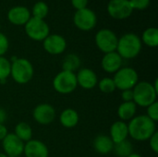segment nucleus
I'll list each match as a JSON object with an SVG mask.
<instances>
[{"instance_id":"2eb2a0df","label":"nucleus","mask_w":158,"mask_h":157,"mask_svg":"<svg viewBox=\"0 0 158 157\" xmlns=\"http://www.w3.org/2000/svg\"><path fill=\"white\" fill-rule=\"evenodd\" d=\"M76 78H77L78 85H80L81 88L86 90L94 88L98 83V80L95 72L87 68H83L80 69L76 75Z\"/></svg>"},{"instance_id":"20e7f679","label":"nucleus","mask_w":158,"mask_h":157,"mask_svg":"<svg viewBox=\"0 0 158 157\" xmlns=\"http://www.w3.org/2000/svg\"><path fill=\"white\" fill-rule=\"evenodd\" d=\"M32 64L26 58H17L11 64L10 75L19 84L28 83L33 77Z\"/></svg>"},{"instance_id":"f8f14e48","label":"nucleus","mask_w":158,"mask_h":157,"mask_svg":"<svg viewBox=\"0 0 158 157\" xmlns=\"http://www.w3.org/2000/svg\"><path fill=\"white\" fill-rule=\"evenodd\" d=\"M44 49L50 55H60L67 47V42L59 34H49L44 41Z\"/></svg>"},{"instance_id":"7c9ffc66","label":"nucleus","mask_w":158,"mask_h":157,"mask_svg":"<svg viewBox=\"0 0 158 157\" xmlns=\"http://www.w3.org/2000/svg\"><path fill=\"white\" fill-rule=\"evenodd\" d=\"M8 46H9V43L7 37L4 33L0 32V56H3L7 52Z\"/></svg>"},{"instance_id":"ea45409f","label":"nucleus","mask_w":158,"mask_h":157,"mask_svg":"<svg viewBox=\"0 0 158 157\" xmlns=\"http://www.w3.org/2000/svg\"><path fill=\"white\" fill-rule=\"evenodd\" d=\"M0 28H1V26H0Z\"/></svg>"},{"instance_id":"dca6fc26","label":"nucleus","mask_w":158,"mask_h":157,"mask_svg":"<svg viewBox=\"0 0 158 157\" xmlns=\"http://www.w3.org/2000/svg\"><path fill=\"white\" fill-rule=\"evenodd\" d=\"M7 19L14 25H25L31 19V12L25 6H14L7 12Z\"/></svg>"},{"instance_id":"9b49d317","label":"nucleus","mask_w":158,"mask_h":157,"mask_svg":"<svg viewBox=\"0 0 158 157\" xmlns=\"http://www.w3.org/2000/svg\"><path fill=\"white\" fill-rule=\"evenodd\" d=\"M25 143L19 140L14 133H8L2 141V146L5 155L7 157L20 156L24 151Z\"/></svg>"},{"instance_id":"f3484780","label":"nucleus","mask_w":158,"mask_h":157,"mask_svg":"<svg viewBox=\"0 0 158 157\" xmlns=\"http://www.w3.org/2000/svg\"><path fill=\"white\" fill-rule=\"evenodd\" d=\"M103 69L107 73H116L122 65L121 56L115 51L111 53L105 54L102 62H101Z\"/></svg>"},{"instance_id":"f257e3e1","label":"nucleus","mask_w":158,"mask_h":157,"mask_svg":"<svg viewBox=\"0 0 158 157\" xmlns=\"http://www.w3.org/2000/svg\"><path fill=\"white\" fill-rule=\"evenodd\" d=\"M129 135L135 141L143 142L149 140L156 131V122L146 115L134 117L131 119L129 125Z\"/></svg>"},{"instance_id":"1a4fd4ad","label":"nucleus","mask_w":158,"mask_h":157,"mask_svg":"<svg viewBox=\"0 0 158 157\" xmlns=\"http://www.w3.org/2000/svg\"><path fill=\"white\" fill-rule=\"evenodd\" d=\"M96 15L90 8H82L77 10L73 17V22L75 26L81 31H91L96 25Z\"/></svg>"},{"instance_id":"0eeeda50","label":"nucleus","mask_w":158,"mask_h":157,"mask_svg":"<svg viewBox=\"0 0 158 157\" xmlns=\"http://www.w3.org/2000/svg\"><path fill=\"white\" fill-rule=\"evenodd\" d=\"M26 34L34 41H44L49 35V26L44 20L31 17L25 24Z\"/></svg>"},{"instance_id":"58836bf2","label":"nucleus","mask_w":158,"mask_h":157,"mask_svg":"<svg viewBox=\"0 0 158 157\" xmlns=\"http://www.w3.org/2000/svg\"><path fill=\"white\" fill-rule=\"evenodd\" d=\"M17 157H21V156H17Z\"/></svg>"},{"instance_id":"e433bc0d","label":"nucleus","mask_w":158,"mask_h":157,"mask_svg":"<svg viewBox=\"0 0 158 157\" xmlns=\"http://www.w3.org/2000/svg\"><path fill=\"white\" fill-rule=\"evenodd\" d=\"M128 157H142V155H140L139 154H134V153H132L131 155H130Z\"/></svg>"},{"instance_id":"f704fd0d","label":"nucleus","mask_w":158,"mask_h":157,"mask_svg":"<svg viewBox=\"0 0 158 157\" xmlns=\"http://www.w3.org/2000/svg\"><path fill=\"white\" fill-rule=\"evenodd\" d=\"M7 134L8 132H7V129L6 128V126L4 124H0V141H3Z\"/></svg>"},{"instance_id":"423d86ee","label":"nucleus","mask_w":158,"mask_h":157,"mask_svg":"<svg viewBox=\"0 0 158 157\" xmlns=\"http://www.w3.org/2000/svg\"><path fill=\"white\" fill-rule=\"evenodd\" d=\"M78 86L76 74L74 72L62 70L53 81L54 89L61 94H69L76 90Z\"/></svg>"},{"instance_id":"9d476101","label":"nucleus","mask_w":158,"mask_h":157,"mask_svg":"<svg viewBox=\"0 0 158 157\" xmlns=\"http://www.w3.org/2000/svg\"><path fill=\"white\" fill-rule=\"evenodd\" d=\"M108 14L116 19H124L129 18L133 8L130 4V0H110L107 5Z\"/></svg>"},{"instance_id":"72a5a7b5","label":"nucleus","mask_w":158,"mask_h":157,"mask_svg":"<svg viewBox=\"0 0 158 157\" xmlns=\"http://www.w3.org/2000/svg\"><path fill=\"white\" fill-rule=\"evenodd\" d=\"M121 96H122V99L124 102H131V101H133V91L132 90L122 91Z\"/></svg>"},{"instance_id":"4468645a","label":"nucleus","mask_w":158,"mask_h":157,"mask_svg":"<svg viewBox=\"0 0 158 157\" xmlns=\"http://www.w3.org/2000/svg\"><path fill=\"white\" fill-rule=\"evenodd\" d=\"M26 157H48L49 152L47 146L41 141L30 140L24 145V151Z\"/></svg>"},{"instance_id":"a211bd4d","label":"nucleus","mask_w":158,"mask_h":157,"mask_svg":"<svg viewBox=\"0 0 158 157\" xmlns=\"http://www.w3.org/2000/svg\"><path fill=\"white\" fill-rule=\"evenodd\" d=\"M129 136V130H128V124H126L124 121H116L112 124L110 128V138L114 144L121 143L125 140H127Z\"/></svg>"},{"instance_id":"473e14b6","label":"nucleus","mask_w":158,"mask_h":157,"mask_svg":"<svg viewBox=\"0 0 158 157\" xmlns=\"http://www.w3.org/2000/svg\"><path fill=\"white\" fill-rule=\"evenodd\" d=\"M71 4L77 10H80L86 7L88 0H71Z\"/></svg>"},{"instance_id":"c756f323","label":"nucleus","mask_w":158,"mask_h":157,"mask_svg":"<svg viewBox=\"0 0 158 157\" xmlns=\"http://www.w3.org/2000/svg\"><path fill=\"white\" fill-rule=\"evenodd\" d=\"M130 4L133 9H145L149 4L150 0H130Z\"/></svg>"},{"instance_id":"7ed1b4c3","label":"nucleus","mask_w":158,"mask_h":157,"mask_svg":"<svg viewBox=\"0 0 158 157\" xmlns=\"http://www.w3.org/2000/svg\"><path fill=\"white\" fill-rule=\"evenodd\" d=\"M133 91V102L136 105L142 107H147L153 103L156 102L158 92L155 89L154 85L148 81L138 82Z\"/></svg>"},{"instance_id":"4be33fe9","label":"nucleus","mask_w":158,"mask_h":157,"mask_svg":"<svg viewBox=\"0 0 158 157\" xmlns=\"http://www.w3.org/2000/svg\"><path fill=\"white\" fill-rule=\"evenodd\" d=\"M14 134L19 140H21L23 143H25V142L27 143L30 140H31V137H32V130H31V126L28 123L20 122V123H19V124L16 125Z\"/></svg>"},{"instance_id":"ddd939ff","label":"nucleus","mask_w":158,"mask_h":157,"mask_svg":"<svg viewBox=\"0 0 158 157\" xmlns=\"http://www.w3.org/2000/svg\"><path fill=\"white\" fill-rule=\"evenodd\" d=\"M32 116L37 123L47 125L54 121L56 118V110L49 104H40L33 109Z\"/></svg>"},{"instance_id":"bb28decb","label":"nucleus","mask_w":158,"mask_h":157,"mask_svg":"<svg viewBox=\"0 0 158 157\" xmlns=\"http://www.w3.org/2000/svg\"><path fill=\"white\" fill-rule=\"evenodd\" d=\"M11 63L4 56H0V81H5L10 76Z\"/></svg>"},{"instance_id":"a878e982","label":"nucleus","mask_w":158,"mask_h":157,"mask_svg":"<svg viewBox=\"0 0 158 157\" xmlns=\"http://www.w3.org/2000/svg\"><path fill=\"white\" fill-rule=\"evenodd\" d=\"M48 14V6L43 1L37 2L32 7V17L40 19H44Z\"/></svg>"},{"instance_id":"2f4dec72","label":"nucleus","mask_w":158,"mask_h":157,"mask_svg":"<svg viewBox=\"0 0 158 157\" xmlns=\"http://www.w3.org/2000/svg\"><path fill=\"white\" fill-rule=\"evenodd\" d=\"M149 141H150V147H151V149L154 151V153H156V154H157L158 153V132L157 131H156L154 134H153V136L149 139Z\"/></svg>"},{"instance_id":"c9c22d12","label":"nucleus","mask_w":158,"mask_h":157,"mask_svg":"<svg viewBox=\"0 0 158 157\" xmlns=\"http://www.w3.org/2000/svg\"><path fill=\"white\" fill-rule=\"evenodd\" d=\"M6 118V111L2 108H0V124H3Z\"/></svg>"},{"instance_id":"6e6552de","label":"nucleus","mask_w":158,"mask_h":157,"mask_svg":"<svg viewBox=\"0 0 158 157\" xmlns=\"http://www.w3.org/2000/svg\"><path fill=\"white\" fill-rule=\"evenodd\" d=\"M118 37L114 31L108 29L100 30L95 35L96 46L105 54L115 52L118 45Z\"/></svg>"},{"instance_id":"5701e85b","label":"nucleus","mask_w":158,"mask_h":157,"mask_svg":"<svg viewBox=\"0 0 158 157\" xmlns=\"http://www.w3.org/2000/svg\"><path fill=\"white\" fill-rule=\"evenodd\" d=\"M143 42L149 47H156L158 45V30L155 27L146 29L143 33Z\"/></svg>"},{"instance_id":"b1692460","label":"nucleus","mask_w":158,"mask_h":157,"mask_svg":"<svg viewBox=\"0 0 158 157\" xmlns=\"http://www.w3.org/2000/svg\"><path fill=\"white\" fill-rule=\"evenodd\" d=\"M81 66V60L80 57L77 55L74 54H69L66 56V57L63 60L62 63V68L63 70L74 72L76 69H78Z\"/></svg>"},{"instance_id":"f03ea898","label":"nucleus","mask_w":158,"mask_h":157,"mask_svg":"<svg viewBox=\"0 0 158 157\" xmlns=\"http://www.w3.org/2000/svg\"><path fill=\"white\" fill-rule=\"evenodd\" d=\"M142 49V41L134 33H126L118 41L117 53L121 58L131 59L136 57Z\"/></svg>"},{"instance_id":"cd10ccee","label":"nucleus","mask_w":158,"mask_h":157,"mask_svg":"<svg viewBox=\"0 0 158 157\" xmlns=\"http://www.w3.org/2000/svg\"><path fill=\"white\" fill-rule=\"evenodd\" d=\"M99 89L102 93H111L117 88L113 79L111 78H104L99 81Z\"/></svg>"},{"instance_id":"412c9836","label":"nucleus","mask_w":158,"mask_h":157,"mask_svg":"<svg viewBox=\"0 0 158 157\" xmlns=\"http://www.w3.org/2000/svg\"><path fill=\"white\" fill-rule=\"evenodd\" d=\"M137 110V105L133 101L123 102L118 108V116L122 120H131L134 118Z\"/></svg>"},{"instance_id":"39448f33","label":"nucleus","mask_w":158,"mask_h":157,"mask_svg":"<svg viewBox=\"0 0 158 157\" xmlns=\"http://www.w3.org/2000/svg\"><path fill=\"white\" fill-rule=\"evenodd\" d=\"M139 76L137 71L132 68H120L114 75L113 81L116 88L121 91L132 90L138 83Z\"/></svg>"},{"instance_id":"6ab92c4d","label":"nucleus","mask_w":158,"mask_h":157,"mask_svg":"<svg viewBox=\"0 0 158 157\" xmlns=\"http://www.w3.org/2000/svg\"><path fill=\"white\" fill-rule=\"evenodd\" d=\"M94 150L101 155H107L113 151L114 143L111 138L106 135H98L94 140Z\"/></svg>"},{"instance_id":"c85d7f7f","label":"nucleus","mask_w":158,"mask_h":157,"mask_svg":"<svg viewBox=\"0 0 158 157\" xmlns=\"http://www.w3.org/2000/svg\"><path fill=\"white\" fill-rule=\"evenodd\" d=\"M149 118H151L153 121L156 122L158 120V103L155 102L149 106H147V115Z\"/></svg>"},{"instance_id":"aec40b11","label":"nucleus","mask_w":158,"mask_h":157,"mask_svg":"<svg viewBox=\"0 0 158 157\" xmlns=\"http://www.w3.org/2000/svg\"><path fill=\"white\" fill-rule=\"evenodd\" d=\"M59 121L61 125L67 129L74 128L79 122V114L72 108H67L60 114Z\"/></svg>"},{"instance_id":"4c0bfd02","label":"nucleus","mask_w":158,"mask_h":157,"mask_svg":"<svg viewBox=\"0 0 158 157\" xmlns=\"http://www.w3.org/2000/svg\"><path fill=\"white\" fill-rule=\"evenodd\" d=\"M0 157H7L5 154H2V153H0Z\"/></svg>"},{"instance_id":"393cba45","label":"nucleus","mask_w":158,"mask_h":157,"mask_svg":"<svg viewBox=\"0 0 158 157\" xmlns=\"http://www.w3.org/2000/svg\"><path fill=\"white\" fill-rule=\"evenodd\" d=\"M113 150L115 151L116 155L118 157H128L130 155L132 154L133 146L131 142L125 140L121 143L114 144Z\"/></svg>"}]
</instances>
